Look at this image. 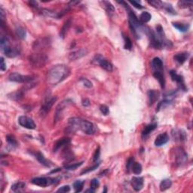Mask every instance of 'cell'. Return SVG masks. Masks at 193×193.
Returning <instances> with one entry per match:
<instances>
[{
  "instance_id": "cell-1",
  "label": "cell",
  "mask_w": 193,
  "mask_h": 193,
  "mask_svg": "<svg viewBox=\"0 0 193 193\" xmlns=\"http://www.w3.org/2000/svg\"><path fill=\"white\" fill-rule=\"evenodd\" d=\"M78 130L81 131L84 134L92 135L96 132V127L92 122L88 120L76 118V117L70 118L68 126L67 127V132L68 134H73Z\"/></svg>"
},
{
  "instance_id": "cell-2",
  "label": "cell",
  "mask_w": 193,
  "mask_h": 193,
  "mask_svg": "<svg viewBox=\"0 0 193 193\" xmlns=\"http://www.w3.org/2000/svg\"><path fill=\"white\" fill-rule=\"evenodd\" d=\"M70 70L64 64H57L51 68L46 75V81L51 86H55L70 76Z\"/></svg>"
},
{
  "instance_id": "cell-3",
  "label": "cell",
  "mask_w": 193,
  "mask_h": 193,
  "mask_svg": "<svg viewBox=\"0 0 193 193\" xmlns=\"http://www.w3.org/2000/svg\"><path fill=\"white\" fill-rule=\"evenodd\" d=\"M128 17H129V26H130L131 30L132 33L137 39L140 38V32L143 30V26L140 22L139 19L136 16L134 11L131 10H128Z\"/></svg>"
},
{
  "instance_id": "cell-4",
  "label": "cell",
  "mask_w": 193,
  "mask_h": 193,
  "mask_svg": "<svg viewBox=\"0 0 193 193\" xmlns=\"http://www.w3.org/2000/svg\"><path fill=\"white\" fill-rule=\"evenodd\" d=\"M0 45L4 54L8 57H15L19 55L20 50L17 48H11L10 45L9 39L6 36H2L0 39Z\"/></svg>"
},
{
  "instance_id": "cell-5",
  "label": "cell",
  "mask_w": 193,
  "mask_h": 193,
  "mask_svg": "<svg viewBox=\"0 0 193 193\" xmlns=\"http://www.w3.org/2000/svg\"><path fill=\"white\" fill-rule=\"evenodd\" d=\"M48 58L47 55L43 53H36V54H33L29 56L30 63L33 67H37V68L45 66L48 62Z\"/></svg>"
},
{
  "instance_id": "cell-6",
  "label": "cell",
  "mask_w": 193,
  "mask_h": 193,
  "mask_svg": "<svg viewBox=\"0 0 193 193\" xmlns=\"http://www.w3.org/2000/svg\"><path fill=\"white\" fill-rule=\"evenodd\" d=\"M57 97L54 96H50L48 95L44 100V102L42 103V105L41 107L39 113L42 117H45L48 115V113L50 112L51 107H53L54 103L57 101Z\"/></svg>"
},
{
  "instance_id": "cell-7",
  "label": "cell",
  "mask_w": 193,
  "mask_h": 193,
  "mask_svg": "<svg viewBox=\"0 0 193 193\" xmlns=\"http://www.w3.org/2000/svg\"><path fill=\"white\" fill-rule=\"evenodd\" d=\"M93 63L100 65L101 68L105 70L107 72H111L113 70V66L112 63L109 61H107V59H105L101 54H97V55H95L93 59Z\"/></svg>"
},
{
  "instance_id": "cell-8",
  "label": "cell",
  "mask_w": 193,
  "mask_h": 193,
  "mask_svg": "<svg viewBox=\"0 0 193 193\" xmlns=\"http://www.w3.org/2000/svg\"><path fill=\"white\" fill-rule=\"evenodd\" d=\"M73 103V102L70 99H67V100H63L61 103H60L57 105V107L56 108L55 110V116H54V120L55 122L60 121V119L62 118V116H63V113L67 107H70V105Z\"/></svg>"
},
{
  "instance_id": "cell-9",
  "label": "cell",
  "mask_w": 193,
  "mask_h": 193,
  "mask_svg": "<svg viewBox=\"0 0 193 193\" xmlns=\"http://www.w3.org/2000/svg\"><path fill=\"white\" fill-rule=\"evenodd\" d=\"M8 80L17 83H29L34 80V77L32 76H24L17 72H13L9 75Z\"/></svg>"
},
{
  "instance_id": "cell-10",
  "label": "cell",
  "mask_w": 193,
  "mask_h": 193,
  "mask_svg": "<svg viewBox=\"0 0 193 193\" xmlns=\"http://www.w3.org/2000/svg\"><path fill=\"white\" fill-rule=\"evenodd\" d=\"M175 161L178 166L184 165L188 161V155L182 147L175 149Z\"/></svg>"
},
{
  "instance_id": "cell-11",
  "label": "cell",
  "mask_w": 193,
  "mask_h": 193,
  "mask_svg": "<svg viewBox=\"0 0 193 193\" xmlns=\"http://www.w3.org/2000/svg\"><path fill=\"white\" fill-rule=\"evenodd\" d=\"M58 178L54 177H36L32 180V183L41 187H47L57 182Z\"/></svg>"
},
{
  "instance_id": "cell-12",
  "label": "cell",
  "mask_w": 193,
  "mask_h": 193,
  "mask_svg": "<svg viewBox=\"0 0 193 193\" xmlns=\"http://www.w3.org/2000/svg\"><path fill=\"white\" fill-rule=\"evenodd\" d=\"M18 123L21 126L25 127V128H27V129H31V130L35 129L36 127L34 121H33L31 118H30V117H27L25 116H22L19 117Z\"/></svg>"
},
{
  "instance_id": "cell-13",
  "label": "cell",
  "mask_w": 193,
  "mask_h": 193,
  "mask_svg": "<svg viewBox=\"0 0 193 193\" xmlns=\"http://www.w3.org/2000/svg\"><path fill=\"white\" fill-rule=\"evenodd\" d=\"M171 135L174 141H177V142H183L187 138L186 133L183 129L180 128L173 129L171 131Z\"/></svg>"
},
{
  "instance_id": "cell-14",
  "label": "cell",
  "mask_w": 193,
  "mask_h": 193,
  "mask_svg": "<svg viewBox=\"0 0 193 193\" xmlns=\"http://www.w3.org/2000/svg\"><path fill=\"white\" fill-rule=\"evenodd\" d=\"M170 75H171L172 80L176 81L178 84V85L180 87V89L183 90V91H186V88L185 84H184V79L182 76L177 73V72L175 70H171Z\"/></svg>"
},
{
  "instance_id": "cell-15",
  "label": "cell",
  "mask_w": 193,
  "mask_h": 193,
  "mask_svg": "<svg viewBox=\"0 0 193 193\" xmlns=\"http://www.w3.org/2000/svg\"><path fill=\"white\" fill-rule=\"evenodd\" d=\"M88 50L86 48H80L79 50H76L72 51L69 54V59L70 61H76V60L79 59V58L85 56L88 54Z\"/></svg>"
},
{
  "instance_id": "cell-16",
  "label": "cell",
  "mask_w": 193,
  "mask_h": 193,
  "mask_svg": "<svg viewBox=\"0 0 193 193\" xmlns=\"http://www.w3.org/2000/svg\"><path fill=\"white\" fill-rule=\"evenodd\" d=\"M131 183L133 189L137 192H139L143 187V178L140 177H134L131 180Z\"/></svg>"
},
{
  "instance_id": "cell-17",
  "label": "cell",
  "mask_w": 193,
  "mask_h": 193,
  "mask_svg": "<svg viewBox=\"0 0 193 193\" xmlns=\"http://www.w3.org/2000/svg\"><path fill=\"white\" fill-rule=\"evenodd\" d=\"M70 139L68 137H63L61 139L58 140L57 141H56L54 145V148H53V152L56 153L61 148H63V146H66L67 145H69L70 143Z\"/></svg>"
},
{
  "instance_id": "cell-18",
  "label": "cell",
  "mask_w": 193,
  "mask_h": 193,
  "mask_svg": "<svg viewBox=\"0 0 193 193\" xmlns=\"http://www.w3.org/2000/svg\"><path fill=\"white\" fill-rule=\"evenodd\" d=\"M169 141V136L167 133H162V134L158 135L155 140V145L156 146H161L167 143Z\"/></svg>"
},
{
  "instance_id": "cell-19",
  "label": "cell",
  "mask_w": 193,
  "mask_h": 193,
  "mask_svg": "<svg viewBox=\"0 0 193 193\" xmlns=\"http://www.w3.org/2000/svg\"><path fill=\"white\" fill-rule=\"evenodd\" d=\"M149 99V105L152 106L159 100L160 93L156 90H149L147 93Z\"/></svg>"
},
{
  "instance_id": "cell-20",
  "label": "cell",
  "mask_w": 193,
  "mask_h": 193,
  "mask_svg": "<svg viewBox=\"0 0 193 193\" xmlns=\"http://www.w3.org/2000/svg\"><path fill=\"white\" fill-rule=\"evenodd\" d=\"M152 67L155 71L162 72L164 67H163V62L162 60L159 57L153 58V60L152 61Z\"/></svg>"
},
{
  "instance_id": "cell-21",
  "label": "cell",
  "mask_w": 193,
  "mask_h": 193,
  "mask_svg": "<svg viewBox=\"0 0 193 193\" xmlns=\"http://www.w3.org/2000/svg\"><path fill=\"white\" fill-rule=\"evenodd\" d=\"M189 54L188 52H182L180 54H177L176 55L173 57V59L176 62H177L180 64H183L187 61V59L189 58Z\"/></svg>"
},
{
  "instance_id": "cell-22",
  "label": "cell",
  "mask_w": 193,
  "mask_h": 193,
  "mask_svg": "<svg viewBox=\"0 0 193 193\" xmlns=\"http://www.w3.org/2000/svg\"><path fill=\"white\" fill-rule=\"evenodd\" d=\"M49 44V41L47 39H40L36 41L33 44V48L36 50H39L44 48H46Z\"/></svg>"
},
{
  "instance_id": "cell-23",
  "label": "cell",
  "mask_w": 193,
  "mask_h": 193,
  "mask_svg": "<svg viewBox=\"0 0 193 193\" xmlns=\"http://www.w3.org/2000/svg\"><path fill=\"white\" fill-rule=\"evenodd\" d=\"M35 156H36L37 160H38L39 162L42 164V165L45 166V167H48V168H50L51 166L52 165V164H51V162H50V161L46 159L45 157L44 156L43 154L41 153L40 152H38V153H36V154H35Z\"/></svg>"
},
{
  "instance_id": "cell-24",
  "label": "cell",
  "mask_w": 193,
  "mask_h": 193,
  "mask_svg": "<svg viewBox=\"0 0 193 193\" xmlns=\"http://www.w3.org/2000/svg\"><path fill=\"white\" fill-rule=\"evenodd\" d=\"M100 3L102 4L103 7L104 8V9L106 10V11L107 12L108 15L112 16L113 14L115 13L116 9H115V7L111 4V2H107V1H103V2H100Z\"/></svg>"
},
{
  "instance_id": "cell-25",
  "label": "cell",
  "mask_w": 193,
  "mask_h": 193,
  "mask_svg": "<svg viewBox=\"0 0 193 193\" xmlns=\"http://www.w3.org/2000/svg\"><path fill=\"white\" fill-rule=\"evenodd\" d=\"M6 140L7 142H8V147H9L11 149H15L18 146V143H17V140H16V138L14 137L13 135H7Z\"/></svg>"
},
{
  "instance_id": "cell-26",
  "label": "cell",
  "mask_w": 193,
  "mask_h": 193,
  "mask_svg": "<svg viewBox=\"0 0 193 193\" xmlns=\"http://www.w3.org/2000/svg\"><path fill=\"white\" fill-rule=\"evenodd\" d=\"M171 186H172V181L169 179H164V180H162V182L160 183L159 189H160V191L164 192V191L171 188Z\"/></svg>"
},
{
  "instance_id": "cell-27",
  "label": "cell",
  "mask_w": 193,
  "mask_h": 193,
  "mask_svg": "<svg viewBox=\"0 0 193 193\" xmlns=\"http://www.w3.org/2000/svg\"><path fill=\"white\" fill-rule=\"evenodd\" d=\"M24 91H23V90H19V91L13 92V93L10 94L8 95L9 98H11L13 100H16V101L21 100V99L24 97Z\"/></svg>"
},
{
  "instance_id": "cell-28",
  "label": "cell",
  "mask_w": 193,
  "mask_h": 193,
  "mask_svg": "<svg viewBox=\"0 0 193 193\" xmlns=\"http://www.w3.org/2000/svg\"><path fill=\"white\" fill-rule=\"evenodd\" d=\"M42 14L43 15L46 16V17H53V18H57V19L60 18V17H62V15H61V14H58L55 11H51L48 9H42Z\"/></svg>"
},
{
  "instance_id": "cell-29",
  "label": "cell",
  "mask_w": 193,
  "mask_h": 193,
  "mask_svg": "<svg viewBox=\"0 0 193 193\" xmlns=\"http://www.w3.org/2000/svg\"><path fill=\"white\" fill-rule=\"evenodd\" d=\"M157 127V124L156 123H152L149 124V125H146V127H144L143 129V132H142V135L143 137H146V136L149 135L152 131H153L155 128Z\"/></svg>"
},
{
  "instance_id": "cell-30",
  "label": "cell",
  "mask_w": 193,
  "mask_h": 193,
  "mask_svg": "<svg viewBox=\"0 0 193 193\" xmlns=\"http://www.w3.org/2000/svg\"><path fill=\"white\" fill-rule=\"evenodd\" d=\"M71 23H72L71 19H69V20L67 21L66 22H65V24H63V27H62V29L61 30V33H60V36H61V38H63V39L65 38L67 31L69 30L70 26H71Z\"/></svg>"
},
{
  "instance_id": "cell-31",
  "label": "cell",
  "mask_w": 193,
  "mask_h": 193,
  "mask_svg": "<svg viewBox=\"0 0 193 193\" xmlns=\"http://www.w3.org/2000/svg\"><path fill=\"white\" fill-rule=\"evenodd\" d=\"M153 76L159 81V84H160L161 88H164V85H165V80H164V75H163L162 72H158L155 71L153 73Z\"/></svg>"
},
{
  "instance_id": "cell-32",
  "label": "cell",
  "mask_w": 193,
  "mask_h": 193,
  "mask_svg": "<svg viewBox=\"0 0 193 193\" xmlns=\"http://www.w3.org/2000/svg\"><path fill=\"white\" fill-rule=\"evenodd\" d=\"M173 26H174L176 29H177L179 31L183 32V33H185V32L188 31V30L189 29V24H181V23H173Z\"/></svg>"
},
{
  "instance_id": "cell-33",
  "label": "cell",
  "mask_w": 193,
  "mask_h": 193,
  "mask_svg": "<svg viewBox=\"0 0 193 193\" xmlns=\"http://www.w3.org/2000/svg\"><path fill=\"white\" fill-rule=\"evenodd\" d=\"M26 186V184L24 182H17L11 186V190L15 192H21Z\"/></svg>"
},
{
  "instance_id": "cell-34",
  "label": "cell",
  "mask_w": 193,
  "mask_h": 193,
  "mask_svg": "<svg viewBox=\"0 0 193 193\" xmlns=\"http://www.w3.org/2000/svg\"><path fill=\"white\" fill-rule=\"evenodd\" d=\"M16 34L17 36L21 39H25L26 36V32L24 27L21 26H16Z\"/></svg>"
},
{
  "instance_id": "cell-35",
  "label": "cell",
  "mask_w": 193,
  "mask_h": 193,
  "mask_svg": "<svg viewBox=\"0 0 193 193\" xmlns=\"http://www.w3.org/2000/svg\"><path fill=\"white\" fill-rule=\"evenodd\" d=\"M151 18H152V15H150L149 12L144 11L141 14L140 16L139 21L141 24H146V23L149 22V21L151 20Z\"/></svg>"
},
{
  "instance_id": "cell-36",
  "label": "cell",
  "mask_w": 193,
  "mask_h": 193,
  "mask_svg": "<svg viewBox=\"0 0 193 193\" xmlns=\"http://www.w3.org/2000/svg\"><path fill=\"white\" fill-rule=\"evenodd\" d=\"M84 180H76L73 183V188L76 192H80L84 186Z\"/></svg>"
},
{
  "instance_id": "cell-37",
  "label": "cell",
  "mask_w": 193,
  "mask_h": 193,
  "mask_svg": "<svg viewBox=\"0 0 193 193\" xmlns=\"http://www.w3.org/2000/svg\"><path fill=\"white\" fill-rule=\"evenodd\" d=\"M142 165H141L140 163L138 162H134L133 163L132 166H131V171H133V173H135V174H140L141 172H142Z\"/></svg>"
},
{
  "instance_id": "cell-38",
  "label": "cell",
  "mask_w": 193,
  "mask_h": 193,
  "mask_svg": "<svg viewBox=\"0 0 193 193\" xmlns=\"http://www.w3.org/2000/svg\"><path fill=\"white\" fill-rule=\"evenodd\" d=\"M162 8H164L168 14H171V15H176V11L173 9V6L171 4H168V3L163 2V6Z\"/></svg>"
},
{
  "instance_id": "cell-39",
  "label": "cell",
  "mask_w": 193,
  "mask_h": 193,
  "mask_svg": "<svg viewBox=\"0 0 193 193\" xmlns=\"http://www.w3.org/2000/svg\"><path fill=\"white\" fill-rule=\"evenodd\" d=\"M124 39H125V48L127 50H131L132 48V42L131 39L127 36L123 34Z\"/></svg>"
},
{
  "instance_id": "cell-40",
  "label": "cell",
  "mask_w": 193,
  "mask_h": 193,
  "mask_svg": "<svg viewBox=\"0 0 193 193\" xmlns=\"http://www.w3.org/2000/svg\"><path fill=\"white\" fill-rule=\"evenodd\" d=\"M171 101H170V100H166V99H164V100H162L160 103H159V104H158V107H157V110L158 112H159V110H161L162 109H164V107H168V105H169L170 103H171Z\"/></svg>"
},
{
  "instance_id": "cell-41",
  "label": "cell",
  "mask_w": 193,
  "mask_h": 193,
  "mask_svg": "<svg viewBox=\"0 0 193 193\" xmlns=\"http://www.w3.org/2000/svg\"><path fill=\"white\" fill-rule=\"evenodd\" d=\"M148 3L156 8H162L163 2L159 0H151V1H148Z\"/></svg>"
},
{
  "instance_id": "cell-42",
  "label": "cell",
  "mask_w": 193,
  "mask_h": 193,
  "mask_svg": "<svg viewBox=\"0 0 193 193\" xmlns=\"http://www.w3.org/2000/svg\"><path fill=\"white\" fill-rule=\"evenodd\" d=\"M192 5V2H187V1H179L178 2V6L181 8H186L188 7H190Z\"/></svg>"
},
{
  "instance_id": "cell-43",
  "label": "cell",
  "mask_w": 193,
  "mask_h": 193,
  "mask_svg": "<svg viewBox=\"0 0 193 193\" xmlns=\"http://www.w3.org/2000/svg\"><path fill=\"white\" fill-rule=\"evenodd\" d=\"M82 164H83V162H79V163H75V164H69V165H67L66 167H65V168H66L67 170H70V171H72V170L77 169L78 168H79L81 165H82Z\"/></svg>"
},
{
  "instance_id": "cell-44",
  "label": "cell",
  "mask_w": 193,
  "mask_h": 193,
  "mask_svg": "<svg viewBox=\"0 0 193 193\" xmlns=\"http://www.w3.org/2000/svg\"><path fill=\"white\" fill-rule=\"evenodd\" d=\"M99 186H100V183H99L97 179H93L91 181V189H93L94 191L96 190L99 187Z\"/></svg>"
},
{
  "instance_id": "cell-45",
  "label": "cell",
  "mask_w": 193,
  "mask_h": 193,
  "mask_svg": "<svg viewBox=\"0 0 193 193\" xmlns=\"http://www.w3.org/2000/svg\"><path fill=\"white\" fill-rule=\"evenodd\" d=\"M80 81H81V82H82V84L84 85V86H85L86 88H91L92 86H93V85H92L91 81L88 80V79H85V78H82V79H80Z\"/></svg>"
},
{
  "instance_id": "cell-46",
  "label": "cell",
  "mask_w": 193,
  "mask_h": 193,
  "mask_svg": "<svg viewBox=\"0 0 193 193\" xmlns=\"http://www.w3.org/2000/svg\"><path fill=\"white\" fill-rule=\"evenodd\" d=\"M100 165V163H97V164H95V165L92 166L91 168H86V169H85L84 171H82V172L81 173V174H84V173H87L88 172H90V171H94L95 169H97V168H98V166Z\"/></svg>"
},
{
  "instance_id": "cell-47",
  "label": "cell",
  "mask_w": 193,
  "mask_h": 193,
  "mask_svg": "<svg viewBox=\"0 0 193 193\" xmlns=\"http://www.w3.org/2000/svg\"><path fill=\"white\" fill-rule=\"evenodd\" d=\"M100 147H98L96 150H95L94 154V156H93L94 162H97V161H98L99 158H100Z\"/></svg>"
},
{
  "instance_id": "cell-48",
  "label": "cell",
  "mask_w": 193,
  "mask_h": 193,
  "mask_svg": "<svg viewBox=\"0 0 193 193\" xmlns=\"http://www.w3.org/2000/svg\"><path fill=\"white\" fill-rule=\"evenodd\" d=\"M100 111H101V113H103V114L105 115V116H107V115L109 113V107H108L107 106H106V105L100 106Z\"/></svg>"
},
{
  "instance_id": "cell-49",
  "label": "cell",
  "mask_w": 193,
  "mask_h": 193,
  "mask_svg": "<svg viewBox=\"0 0 193 193\" xmlns=\"http://www.w3.org/2000/svg\"><path fill=\"white\" fill-rule=\"evenodd\" d=\"M70 186L67 185V186H63L61 187L59 189H57V192H70Z\"/></svg>"
},
{
  "instance_id": "cell-50",
  "label": "cell",
  "mask_w": 193,
  "mask_h": 193,
  "mask_svg": "<svg viewBox=\"0 0 193 193\" xmlns=\"http://www.w3.org/2000/svg\"><path fill=\"white\" fill-rule=\"evenodd\" d=\"M134 163V158H130V159L127 160V164H126V168L127 170V171H130V169H131V166Z\"/></svg>"
},
{
  "instance_id": "cell-51",
  "label": "cell",
  "mask_w": 193,
  "mask_h": 193,
  "mask_svg": "<svg viewBox=\"0 0 193 193\" xmlns=\"http://www.w3.org/2000/svg\"><path fill=\"white\" fill-rule=\"evenodd\" d=\"M0 69H1L2 71H5L6 70V63H5V60L3 57L0 58Z\"/></svg>"
},
{
  "instance_id": "cell-52",
  "label": "cell",
  "mask_w": 193,
  "mask_h": 193,
  "mask_svg": "<svg viewBox=\"0 0 193 193\" xmlns=\"http://www.w3.org/2000/svg\"><path fill=\"white\" fill-rule=\"evenodd\" d=\"M130 3L131 4H132L133 5H134L135 8H139V9H142V8H143V6L142 5L140 4L139 2L137 1H130Z\"/></svg>"
},
{
  "instance_id": "cell-53",
  "label": "cell",
  "mask_w": 193,
  "mask_h": 193,
  "mask_svg": "<svg viewBox=\"0 0 193 193\" xmlns=\"http://www.w3.org/2000/svg\"><path fill=\"white\" fill-rule=\"evenodd\" d=\"M82 105L84 107H88V106L90 105V100L88 99H85V100H82Z\"/></svg>"
},
{
  "instance_id": "cell-54",
  "label": "cell",
  "mask_w": 193,
  "mask_h": 193,
  "mask_svg": "<svg viewBox=\"0 0 193 193\" xmlns=\"http://www.w3.org/2000/svg\"><path fill=\"white\" fill-rule=\"evenodd\" d=\"M30 5H32V7H34V8H39V5L36 2L30 1Z\"/></svg>"
},
{
  "instance_id": "cell-55",
  "label": "cell",
  "mask_w": 193,
  "mask_h": 193,
  "mask_svg": "<svg viewBox=\"0 0 193 193\" xmlns=\"http://www.w3.org/2000/svg\"><path fill=\"white\" fill-rule=\"evenodd\" d=\"M85 192H94V191L93 189H88V190H86Z\"/></svg>"
},
{
  "instance_id": "cell-56",
  "label": "cell",
  "mask_w": 193,
  "mask_h": 193,
  "mask_svg": "<svg viewBox=\"0 0 193 193\" xmlns=\"http://www.w3.org/2000/svg\"><path fill=\"white\" fill-rule=\"evenodd\" d=\"M104 189H104L103 192H107V186H105V187H104Z\"/></svg>"
}]
</instances>
